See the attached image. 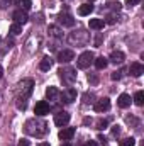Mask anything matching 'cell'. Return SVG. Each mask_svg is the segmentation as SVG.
<instances>
[{"label":"cell","mask_w":144,"mask_h":146,"mask_svg":"<svg viewBox=\"0 0 144 146\" xmlns=\"http://www.w3.org/2000/svg\"><path fill=\"white\" fill-rule=\"evenodd\" d=\"M53 63H54V60H53V58H49V56H44V58L41 60V63H39V68H41L42 72H48V70H51Z\"/></svg>","instance_id":"cell-16"},{"label":"cell","mask_w":144,"mask_h":146,"mask_svg":"<svg viewBox=\"0 0 144 146\" xmlns=\"http://www.w3.org/2000/svg\"><path fill=\"white\" fill-rule=\"evenodd\" d=\"M88 41H90V34L85 29L73 31V33H70V36H68V42L73 44V46H85V44H88Z\"/></svg>","instance_id":"cell-3"},{"label":"cell","mask_w":144,"mask_h":146,"mask_svg":"<svg viewBox=\"0 0 144 146\" xmlns=\"http://www.w3.org/2000/svg\"><path fill=\"white\" fill-rule=\"evenodd\" d=\"M129 72H131L132 76H136V78H137V76H141V75L144 73V66L141 65V63H137V61H136V63H131Z\"/></svg>","instance_id":"cell-13"},{"label":"cell","mask_w":144,"mask_h":146,"mask_svg":"<svg viewBox=\"0 0 144 146\" xmlns=\"http://www.w3.org/2000/svg\"><path fill=\"white\" fill-rule=\"evenodd\" d=\"M112 63H115V65H120V63H124V60H126V54L122 53V51H112V54H110V58H108Z\"/></svg>","instance_id":"cell-15"},{"label":"cell","mask_w":144,"mask_h":146,"mask_svg":"<svg viewBox=\"0 0 144 146\" xmlns=\"http://www.w3.org/2000/svg\"><path fill=\"white\" fill-rule=\"evenodd\" d=\"M104 22H107V24H115V22H117V15H115V14H108L107 21H104Z\"/></svg>","instance_id":"cell-29"},{"label":"cell","mask_w":144,"mask_h":146,"mask_svg":"<svg viewBox=\"0 0 144 146\" xmlns=\"http://www.w3.org/2000/svg\"><path fill=\"white\" fill-rule=\"evenodd\" d=\"M88 80H90L92 83H97V76H95V75H88Z\"/></svg>","instance_id":"cell-36"},{"label":"cell","mask_w":144,"mask_h":146,"mask_svg":"<svg viewBox=\"0 0 144 146\" xmlns=\"http://www.w3.org/2000/svg\"><path fill=\"white\" fill-rule=\"evenodd\" d=\"M20 33H22V26L17 24V22H14V24L10 26V34H12V36H19Z\"/></svg>","instance_id":"cell-24"},{"label":"cell","mask_w":144,"mask_h":146,"mask_svg":"<svg viewBox=\"0 0 144 146\" xmlns=\"http://www.w3.org/2000/svg\"><path fill=\"white\" fill-rule=\"evenodd\" d=\"M119 133H120V127H119V126H112V134H114V136H117Z\"/></svg>","instance_id":"cell-34"},{"label":"cell","mask_w":144,"mask_h":146,"mask_svg":"<svg viewBox=\"0 0 144 146\" xmlns=\"http://www.w3.org/2000/svg\"><path fill=\"white\" fill-rule=\"evenodd\" d=\"M58 22L61 26H65V27H73L75 26V19H73L70 14H63V12L58 15Z\"/></svg>","instance_id":"cell-11"},{"label":"cell","mask_w":144,"mask_h":146,"mask_svg":"<svg viewBox=\"0 0 144 146\" xmlns=\"http://www.w3.org/2000/svg\"><path fill=\"white\" fill-rule=\"evenodd\" d=\"M93 99H95V95L87 92V94L83 95V104H92V102H93Z\"/></svg>","instance_id":"cell-27"},{"label":"cell","mask_w":144,"mask_h":146,"mask_svg":"<svg viewBox=\"0 0 144 146\" xmlns=\"http://www.w3.org/2000/svg\"><path fill=\"white\" fill-rule=\"evenodd\" d=\"M70 119H71V115H70L68 112L61 110V112H58V114L54 115V124H56L58 127H65V126L70 122Z\"/></svg>","instance_id":"cell-6"},{"label":"cell","mask_w":144,"mask_h":146,"mask_svg":"<svg viewBox=\"0 0 144 146\" xmlns=\"http://www.w3.org/2000/svg\"><path fill=\"white\" fill-rule=\"evenodd\" d=\"M49 110H51V106H49L46 100H39L36 104V107H34V114L39 115V117H42V115L49 114Z\"/></svg>","instance_id":"cell-7"},{"label":"cell","mask_w":144,"mask_h":146,"mask_svg":"<svg viewBox=\"0 0 144 146\" xmlns=\"http://www.w3.org/2000/svg\"><path fill=\"white\" fill-rule=\"evenodd\" d=\"M93 109H95V112H107V110L110 109V100H108L107 97L97 100L95 106H93Z\"/></svg>","instance_id":"cell-10"},{"label":"cell","mask_w":144,"mask_h":146,"mask_svg":"<svg viewBox=\"0 0 144 146\" xmlns=\"http://www.w3.org/2000/svg\"><path fill=\"white\" fill-rule=\"evenodd\" d=\"M139 2H141V0H126V5H127V7H132V5H137Z\"/></svg>","instance_id":"cell-32"},{"label":"cell","mask_w":144,"mask_h":146,"mask_svg":"<svg viewBox=\"0 0 144 146\" xmlns=\"http://www.w3.org/2000/svg\"><path fill=\"white\" fill-rule=\"evenodd\" d=\"M61 97H63V102L71 104L73 100H76V90H75V88H68L66 92L61 94Z\"/></svg>","instance_id":"cell-14"},{"label":"cell","mask_w":144,"mask_h":146,"mask_svg":"<svg viewBox=\"0 0 144 146\" xmlns=\"http://www.w3.org/2000/svg\"><path fill=\"white\" fill-rule=\"evenodd\" d=\"M110 7H112L114 10H117V12L120 10V3H119V2H114V3H110Z\"/></svg>","instance_id":"cell-33"},{"label":"cell","mask_w":144,"mask_h":146,"mask_svg":"<svg viewBox=\"0 0 144 146\" xmlns=\"http://www.w3.org/2000/svg\"><path fill=\"white\" fill-rule=\"evenodd\" d=\"M12 19H14V22H17V24H20V26H24V24L29 21V15H27V12H26V10L17 9V10L12 14Z\"/></svg>","instance_id":"cell-8"},{"label":"cell","mask_w":144,"mask_h":146,"mask_svg":"<svg viewBox=\"0 0 144 146\" xmlns=\"http://www.w3.org/2000/svg\"><path fill=\"white\" fill-rule=\"evenodd\" d=\"M0 41H2V36H0Z\"/></svg>","instance_id":"cell-41"},{"label":"cell","mask_w":144,"mask_h":146,"mask_svg":"<svg viewBox=\"0 0 144 146\" xmlns=\"http://www.w3.org/2000/svg\"><path fill=\"white\" fill-rule=\"evenodd\" d=\"M136 145V141H134V138H126V139H122L119 146H134Z\"/></svg>","instance_id":"cell-26"},{"label":"cell","mask_w":144,"mask_h":146,"mask_svg":"<svg viewBox=\"0 0 144 146\" xmlns=\"http://www.w3.org/2000/svg\"><path fill=\"white\" fill-rule=\"evenodd\" d=\"M17 146H31V145H29V141H27L26 138H22V139L19 141V145H17Z\"/></svg>","instance_id":"cell-35"},{"label":"cell","mask_w":144,"mask_h":146,"mask_svg":"<svg viewBox=\"0 0 144 146\" xmlns=\"http://www.w3.org/2000/svg\"><path fill=\"white\" fill-rule=\"evenodd\" d=\"M104 19H90V29H93V31H100V29H104Z\"/></svg>","instance_id":"cell-20"},{"label":"cell","mask_w":144,"mask_h":146,"mask_svg":"<svg viewBox=\"0 0 144 146\" xmlns=\"http://www.w3.org/2000/svg\"><path fill=\"white\" fill-rule=\"evenodd\" d=\"M117 104H119V107H122V109L129 107V106H131V95H127V94H122V95H119V99H117Z\"/></svg>","instance_id":"cell-17"},{"label":"cell","mask_w":144,"mask_h":146,"mask_svg":"<svg viewBox=\"0 0 144 146\" xmlns=\"http://www.w3.org/2000/svg\"><path fill=\"white\" fill-rule=\"evenodd\" d=\"M15 5H19V9L20 10H31V7H32V2L31 0H15Z\"/></svg>","instance_id":"cell-22"},{"label":"cell","mask_w":144,"mask_h":146,"mask_svg":"<svg viewBox=\"0 0 144 146\" xmlns=\"http://www.w3.org/2000/svg\"><path fill=\"white\" fill-rule=\"evenodd\" d=\"M124 72H126V70H119V72H114L112 75H110V78H112V80H120V78H122V75H124Z\"/></svg>","instance_id":"cell-28"},{"label":"cell","mask_w":144,"mask_h":146,"mask_svg":"<svg viewBox=\"0 0 144 146\" xmlns=\"http://www.w3.org/2000/svg\"><path fill=\"white\" fill-rule=\"evenodd\" d=\"M134 102H136V106H143L144 104V92L143 90L136 92V95H134Z\"/></svg>","instance_id":"cell-25"},{"label":"cell","mask_w":144,"mask_h":146,"mask_svg":"<svg viewBox=\"0 0 144 146\" xmlns=\"http://www.w3.org/2000/svg\"><path fill=\"white\" fill-rule=\"evenodd\" d=\"M61 146H71V145L70 143H65V145H61Z\"/></svg>","instance_id":"cell-40"},{"label":"cell","mask_w":144,"mask_h":146,"mask_svg":"<svg viewBox=\"0 0 144 146\" xmlns=\"http://www.w3.org/2000/svg\"><path fill=\"white\" fill-rule=\"evenodd\" d=\"M49 34L54 37H58V39H61L63 37V33H61V29L59 27H56V26H49Z\"/></svg>","instance_id":"cell-23"},{"label":"cell","mask_w":144,"mask_h":146,"mask_svg":"<svg viewBox=\"0 0 144 146\" xmlns=\"http://www.w3.org/2000/svg\"><path fill=\"white\" fill-rule=\"evenodd\" d=\"M37 146H49V143H41V145H37Z\"/></svg>","instance_id":"cell-38"},{"label":"cell","mask_w":144,"mask_h":146,"mask_svg":"<svg viewBox=\"0 0 144 146\" xmlns=\"http://www.w3.org/2000/svg\"><path fill=\"white\" fill-rule=\"evenodd\" d=\"M46 97H48V100H56L59 97V90L56 87H48L46 88Z\"/></svg>","instance_id":"cell-18"},{"label":"cell","mask_w":144,"mask_h":146,"mask_svg":"<svg viewBox=\"0 0 144 146\" xmlns=\"http://www.w3.org/2000/svg\"><path fill=\"white\" fill-rule=\"evenodd\" d=\"M87 146H98V145H97L95 141H88V143H87Z\"/></svg>","instance_id":"cell-37"},{"label":"cell","mask_w":144,"mask_h":146,"mask_svg":"<svg viewBox=\"0 0 144 146\" xmlns=\"http://www.w3.org/2000/svg\"><path fill=\"white\" fill-rule=\"evenodd\" d=\"M93 63H95L97 70H105V68H107V65H108V60H107V58H104V56H100V58L93 60Z\"/></svg>","instance_id":"cell-21"},{"label":"cell","mask_w":144,"mask_h":146,"mask_svg":"<svg viewBox=\"0 0 144 146\" xmlns=\"http://www.w3.org/2000/svg\"><path fill=\"white\" fill-rule=\"evenodd\" d=\"M10 0H0V9H9Z\"/></svg>","instance_id":"cell-31"},{"label":"cell","mask_w":144,"mask_h":146,"mask_svg":"<svg viewBox=\"0 0 144 146\" xmlns=\"http://www.w3.org/2000/svg\"><path fill=\"white\" fill-rule=\"evenodd\" d=\"M58 136H59V139H63V141H70L73 136H75V127H63Z\"/></svg>","instance_id":"cell-12"},{"label":"cell","mask_w":144,"mask_h":146,"mask_svg":"<svg viewBox=\"0 0 144 146\" xmlns=\"http://www.w3.org/2000/svg\"><path fill=\"white\" fill-rule=\"evenodd\" d=\"M58 73H59V78L63 80V83H66V85H71V83H75V80H76V70L71 68V66H65V68H61Z\"/></svg>","instance_id":"cell-4"},{"label":"cell","mask_w":144,"mask_h":146,"mask_svg":"<svg viewBox=\"0 0 144 146\" xmlns=\"http://www.w3.org/2000/svg\"><path fill=\"white\" fill-rule=\"evenodd\" d=\"M107 121H105V119H100V121H98V122H97V127H98V129H105V127H107Z\"/></svg>","instance_id":"cell-30"},{"label":"cell","mask_w":144,"mask_h":146,"mask_svg":"<svg viewBox=\"0 0 144 146\" xmlns=\"http://www.w3.org/2000/svg\"><path fill=\"white\" fill-rule=\"evenodd\" d=\"M32 88H34V80L32 78H26L22 82L17 83L15 87V99H29V95L32 94Z\"/></svg>","instance_id":"cell-2"},{"label":"cell","mask_w":144,"mask_h":146,"mask_svg":"<svg viewBox=\"0 0 144 146\" xmlns=\"http://www.w3.org/2000/svg\"><path fill=\"white\" fill-rule=\"evenodd\" d=\"M24 129H26V133L27 134H31V136H36V138H41V136H44L46 133H48V124L42 121V119H29L26 124H24Z\"/></svg>","instance_id":"cell-1"},{"label":"cell","mask_w":144,"mask_h":146,"mask_svg":"<svg viewBox=\"0 0 144 146\" xmlns=\"http://www.w3.org/2000/svg\"><path fill=\"white\" fill-rule=\"evenodd\" d=\"M93 12V5L92 3H83V5H80V9H78V14L80 15H90Z\"/></svg>","instance_id":"cell-19"},{"label":"cell","mask_w":144,"mask_h":146,"mask_svg":"<svg viewBox=\"0 0 144 146\" xmlns=\"http://www.w3.org/2000/svg\"><path fill=\"white\" fill-rule=\"evenodd\" d=\"M2 75H3V68H2V66H0V76H2Z\"/></svg>","instance_id":"cell-39"},{"label":"cell","mask_w":144,"mask_h":146,"mask_svg":"<svg viewBox=\"0 0 144 146\" xmlns=\"http://www.w3.org/2000/svg\"><path fill=\"white\" fill-rule=\"evenodd\" d=\"M71 60H75V51L73 49H61L58 53V61L59 63H70Z\"/></svg>","instance_id":"cell-9"},{"label":"cell","mask_w":144,"mask_h":146,"mask_svg":"<svg viewBox=\"0 0 144 146\" xmlns=\"http://www.w3.org/2000/svg\"><path fill=\"white\" fill-rule=\"evenodd\" d=\"M93 60H95V56H93L92 51H83V53L78 56V68L87 70V68L93 63Z\"/></svg>","instance_id":"cell-5"}]
</instances>
